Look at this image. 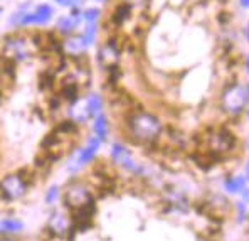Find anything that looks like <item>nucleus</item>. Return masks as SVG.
<instances>
[{
  "instance_id": "6ab92c4d",
  "label": "nucleus",
  "mask_w": 249,
  "mask_h": 241,
  "mask_svg": "<svg viewBox=\"0 0 249 241\" xmlns=\"http://www.w3.org/2000/svg\"><path fill=\"white\" fill-rule=\"evenodd\" d=\"M224 187L229 192H243V189L246 187V181L243 177H229L226 179Z\"/></svg>"
},
{
  "instance_id": "2eb2a0df",
  "label": "nucleus",
  "mask_w": 249,
  "mask_h": 241,
  "mask_svg": "<svg viewBox=\"0 0 249 241\" xmlns=\"http://www.w3.org/2000/svg\"><path fill=\"white\" fill-rule=\"evenodd\" d=\"M69 228H71V224H69L68 218L61 213H54L49 219V228H47V231L59 238V236H64L66 233L69 231Z\"/></svg>"
},
{
  "instance_id": "9b49d317",
  "label": "nucleus",
  "mask_w": 249,
  "mask_h": 241,
  "mask_svg": "<svg viewBox=\"0 0 249 241\" xmlns=\"http://www.w3.org/2000/svg\"><path fill=\"white\" fill-rule=\"evenodd\" d=\"M83 17H81V10L78 9H71V14L69 16H62L57 19V24H56V29L57 32H61V34H74L76 29H78V25L81 24Z\"/></svg>"
},
{
  "instance_id": "bb28decb",
  "label": "nucleus",
  "mask_w": 249,
  "mask_h": 241,
  "mask_svg": "<svg viewBox=\"0 0 249 241\" xmlns=\"http://www.w3.org/2000/svg\"><path fill=\"white\" fill-rule=\"evenodd\" d=\"M2 81H3V73H2V68H0V86H2Z\"/></svg>"
},
{
  "instance_id": "20e7f679",
  "label": "nucleus",
  "mask_w": 249,
  "mask_h": 241,
  "mask_svg": "<svg viewBox=\"0 0 249 241\" xmlns=\"http://www.w3.org/2000/svg\"><path fill=\"white\" fill-rule=\"evenodd\" d=\"M248 90L241 83H229L221 94V107L226 113L237 116L243 113V110L248 103Z\"/></svg>"
},
{
  "instance_id": "6e6552de",
  "label": "nucleus",
  "mask_w": 249,
  "mask_h": 241,
  "mask_svg": "<svg viewBox=\"0 0 249 241\" xmlns=\"http://www.w3.org/2000/svg\"><path fill=\"white\" fill-rule=\"evenodd\" d=\"M27 187H29L27 181L22 177L20 172L9 174L0 181V194L5 197L7 201L20 199L27 192Z\"/></svg>"
},
{
  "instance_id": "5701e85b",
  "label": "nucleus",
  "mask_w": 249,
  "mask_h": 241,
  "mask_svg": "<svg viewBox=\"0 0 249 241\" xmlns=\"http://www.w3.org/2000/svg\"><path fill=\"white\" fill-rule=\"evenodd\" d=\"M57 196H59V189L54 185V187H51L49 191H47V196H46V203L47 204H54V201L57 199Z\"/></svg>"
},
{
  "instance_id": "aec40b11",
  "label": "nucleus",
  "mask_w": 249,
  "mask_h": 241,
  "mask_svg": "<svg viewBox=\"0 0 249 241\" xmlns=\"http://www.w3.org/2000/svg\"><path fill=\"white\" fill-rule=\"evenodd\" d=\"M96 32H98V22H86L83 36H84V41H86L88 46H91V44L94 42V39H96Z\"/></svg>"
},
{
  "instance_id": "dca6fc26",
  "label": "nucleus",
  "mask_w": 249,
  "mask_h": 241,
  "mask_svg": "<svg viewBox=\"0 0 249 241\" xmlns=\"http://www.w3.org/2000/svg\"><path fill=\"white\" fill-rule=\"evenodd\" d=\"M84 107L88 110V115L89 116H96L101 113V108H103V100H101L100 94L93 93L89 94V96L86 98V103H84Z\"/></svg>"
},
{
  "instance_id": "4468645a",
  "label": "nucleus",
  "mask_w": 249,
  "mask_h": 241,
  "mask_svg": "<svg viewBox=\"0 0 249 241\" xmlns=\"http://www.w3.org/2000/svg\"><path fill=\"white\" fill-rule=\"evenodd\" d=\"M131 17H133V10H131V7L124 2H120L118 5L113 9L111 16H109V22H111L116 29H120V27H123V25L126 24Z\"/></svg>"
},
{
  "instance_id": "c756f323",
  "label": "nucleus",
  "mask_w": 249,
  "mask_h": 241,
  "mask_svg": "<svg viewBox=\"0 0 249 241\" xmlns=\"http://www.w3.org/2000/svg\"><path fill=\"white\" fill-rule=\"evenodd\" d=\"M94 2H105V0H94Z\"/></svg>"
},
{
  "instance_id": "1a4fd4ad",
  "label": "nucleus",
  "mask_w": 249,
  "mask_h": 241,
  "mask_svg": "<svg viewBox=\"0 0 249 241\" xmlns=\"http://www.w3.org/2000/svg\"><path fill=\"white\" fill-rule=\"evenodd\" d=\"M94 213H96L94 201H89L88 204H84V206L78 207V209H74V214H72V228L79 229V231L89 228L91 222H93Z\"/></svg>"
},
{
  "instance_id": "393cba45",
  "label": "nucleus",
  "mask_w": 249,
  "mask_h": 241,
  "mask_svg": "<svg viewBox=\"0 0 249 241\" xmlns=\"http://www.w3.org/2000/svg\"><path fill=\"white\" fill-rule=\"evenodd\" d=\"M237 209H239V221H244V218H246V211H244V204L243 203H237Z\"/></svg>"
},
{
  "instance_id": "9d476101",
  "label": "nucleus",
  "mask_w": 249,
  "mask_h": 241,
  "mask_svg": "<svg viewBox=\"0 0 249 241\" xmlns=\"http://www.w3.org/2000/svg\"><path fill=\"white\" fill-rule=\"evenodd\" d=\"M111 159L115 160L116 164H120L122 167H124V169H128L130 172H135V174L143 172V169H142V167L138 166L133 159H131L130 152H128L126 147L122 144H115L111 147Z\"/></svg>"
},
{
  "instance_id": "0eeeda50",
  "label": "nucleus",
  "mask_w": 249,
  "mask_h": 241,
  "mask_svg": "<svg viewBox=\"0 0 249 241\" xmlns=\"http://www.w3.org/2000/svg\"><path fill=\"white\" fill-rule=\"evenodd\" d=\"M98 64L103 69L113 68V66H120L122 61V44H120L118 37H109L98 47L96 54Z\"/></svg>"
},
{
  "instance_id": "f257e3e1",
  "label": "nucleus",
  "mask_w": 249,
  "mask_h": 241,
  "mask_svg": "<svg viewBox=\"0 0 249 241\" xmlns=\"http://www.w3.org/2000/svg\"><path fill=\"white\" fill-rule=\"evenodd\" d=\"M126 130L133 142L152 145L162 135L163 125L159 116H155L153 113L145 110H133L126 116Z\"/></svg>"
},
{
  "instance_id": "a878e982",
  "label": "nucleus",
  "mask_w": 249,
  "mask_h": 241,
  "mask_svg": "<svg viewBox=\"0 0 249 241\" xmlns=\"http://www.w3.org/2000/svg\"><path fill=\"white\" fill-rule=\"evenodd\" d=\"M241 5H243V7H249V0H241Z\"/></svg>"
},
{
  "instance_id": "f8f14e48",
  "label": "nucleus",
  "mask_w": 249,
  "mask_h": 241,
  "mask_svg": "<svg viewBox=\"0 0 249 241\" xmlns=\"http://www.w3.org/2000/svg\"><path fill=\"white\" fill-rule=\"evenodd\" d=\"M86 47H89L84 41V36L83 34H69L68 37L62 41V51L68 53L69 57H78L83 56Z\"/></svg>"
},
{
  "instance_id": "b1692460",
  "label": "nucleus",
  "mask_w": 249,
  "mask_h": 241,
  "mask_svg": "<svg viewBox=\"0 0 249 241\" xmlns=\"http://www.w3.org/2000/svg\"><path fill=\"white\" fill-rule=\"evenodd\" d=\"M83 0H62L61 5L62 7H68V9H78V7H81Z\"/></svg>"
},
{
  "instance_id": "7ed1b4c3",
  "label": "nucleus",
  "mask_w": 249,
  "mask_h": 241,
  "mask_svg": "<svg viewBox=\"0 0 249 241\" xmlns=\"http://www.w3.org/2000/svg\"><path fill=\"white\" fill-rule=\"evenodd\" d=\"M54 17V9L47 3H41L34 10H19L10 17L9 24L14 27H27V25H46Z\"/></svg>"
},
{
  "instance_id": "f3484780",
  "label": "nucleus",
  "mask_w": 249,
  "mask_h": 241,
  "mask_svg": "<svg viewBox=\"0 0 249 241\" xmlns=\"http://www.w3.org/2000/svg\"><path fill=\"white\" fill-rule=\"evenodd\" d=\"M93 130H94V135H96V137L100 138L101 142H103L105 138L108 137V118H106L103 113L96 115V118H94V123H93Z\"/></svg>"
},
{
  "instance_id": "39448f33",
  "label": "nucleus",
  "mask_w": 249,
  "mask_h": 241,
  "mask_svg": "<svg viewBox=\"0 0 249 241\" xmlns=\"http://www.w3.org/2000/svg\"><path fill=\"white\" fill-rule=\"evenodd\" d=\"M204 144L206 148L211 150L215 155H221V153H228L234 148L236 145V138L226 129H217V130H211L207 133V137H204Z\"/></svg>"
},
{
  "instance_id": "412c9836",
  "label": "nucleus",
  "mask_w": 249,
  "mask_h": 241,
  "mask_svg": "<svg viewBox=\"0 0 249 241\" xmlns=\"http://www.w3.org/2000/svg\"><path fill=\"white\" fill-rule=\"evenodd\" d=\"M22 228H24V224H22L20 221H17V219H3V221L0 222V229H2V233L20 231Z\"/></svg>"
},
{
  "instance_id": "f03ea898",
  "label": "nucleus",
  "mask_w": 249,
  "mask_h": 241,
  "mask_svg": "<svg viewBox=\"0 0 249 241\" xmlns=\"http://www.w3.org/2000/svg\"><path fill=\"white\" fill-rule=\"evenodd\" d=\"M39 53V46L34 36L10 34L2 42V57L12 63H25L31 61Z\"/></svg>"
},
{
  "instance_id": "4be33fe9",
  "label": "nucleus",
  "mask_w": 249,
  "mask_h": 241,
  "mask_svg": "<svg viewBox=\"0 0 249 241\" xmlns=\"http://www.w3.org/2000/svg\"><path fill=\"white\" fill-rule=\"evenodd\" d=\"M100 9H94V7H91V9H86L81 12V17L84 22H98L100 19Z\"/></svg>"
},
{
  "instance_id": "ddd939ff",
  "label": "nucleus",
  "mask_w": 249,
  "mask_h": 241,
  "mask_svg": "<svg viewBox=\"0 0 249 241\" xmlns=\"http://www.w3.org/2000/svg\"><path fill=\"white\" fill-rule=\"evenodd\" d=\"M100 145H101V140L98 137H93L89 142H88V145L84 148H81L78 153V157H76V160H74V169L76 167H81L84 166V164H88V162H91V160L94 159V155H96V152L100 150ZM72 169V170H74Z\"/></svg>"
},
{
  "instance_id": "cd10ccee",
  "label": "nucleus",
  "mask_w": 249,
  "mask_h": 241,
  "mask_svg": "<svg viewBox=\"0 0 249 241\" xmlns=\"http://www.w3.org/2000/svg\"><path fill=\"white\" fill-rule=\"evenodd\" d=\"M0 241H16V240H12V238H0Z\"/></svg>"
},
{
  "instance_id": "a211bd4d",
  "label": "nucleus",
  "mask_w": 249,
  "mask_h": 241,
  "mask_svg": "<svg viewBox=\"0 0 249 241\" xmlns=\"http://www.w3.org/2000/svg\"><path fill=\"white\" fill-rule=\"evenodd\" d=\"M56 85V71L46 69L41 76H39V88L41 90H53Z\"/></svg>"
},
{
  "instance_id": "423d86ee",
  "label": "nucleus",
  "mask_w": 249,
  "mask_h": 241,
  "mask_svg": "<svg viewBox=\"0 0 249 241\" xmlns=\"http://www.w3.org/2000/svg\"><path fill=\"white\" fill-rule=\"evenodd\" d=\"M89 201H93V194H91V189L86 182L71 181L66 185L64 203H66V206H69L72 211L84 206V204H88Z\"/></svg>"
},
{
  "instance_id": "c85d7f7f",
  "label": "nucleus",
  "mask_w": 249,
  "mask_h": 241,
  "mask_svg": "<svg viewBox=\"0 0 249 241\" xmlns=\"http://www.w3.org/2000/svg\"><path fill=\"white\" fill-rule=\"evenodd\" d=\"M54 2H57V3H59V5H61V3H62V0H54Z\"/></svg>"
},
{
  "instance_id": "7c9ffc66",
  "label": "nucleus",
  "mask_w": 249,
  "mask_h": 241,
  "mask_svg": "<svg viewBox=\"0 0 249 241\" xmlns=\"http://www.w3.org/2000/svg\"><path fill=\"white\" fill-rule=\"evenodd\" d=\"M248 175H249V164H248Z\"/></svg>"
}]
</instances>
